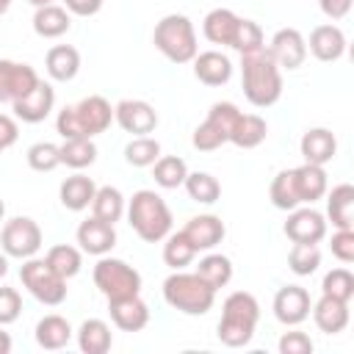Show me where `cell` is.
I'll use <instances>...</instances> for the list:
<instances>
[{"label":"cell","mask_w":354,"mask_h":354,"mask_svg":"<svg viewBox=\"0 0 354 354\" xmlns=\"http://www.w3.org/2000/svg\"><path fill=\"white\" fill-rule=\"evenodd\" d=\"M241 83L254 108H271L282 97V69L274 64L266 47L241 55Z\"/></svg>","instance_id":"cell-1"},{"label":"cell","mask_w":354,"mask_h":354,"mask_svg":"<svg viewBox=\"0 0 354 354\" xmlns=\"http://www.w3.org/2000/svg\"><path fill=\"white\" fill-rule=\"evenodd\" d=\"M113 122V108L105 97L91 94L75 105H66L55 116V130L61 138H94L105 133Z\"/></svg>","instance_id":"cell-2"},{"label":"cell","mask_w":354,"mask_h":354,"mask_svg":"<svg viewBox=\"0 0 354 354\" xmlns=\"http://www.w3.org/2000/svg\"><path fill=\"white\" fill-rule=\"evenodd\" d=\"M260 321V304L252 293L246 290H235L224 299L221 304V321H218V340L230 348H241L249 346L254 337Z\"/></svg>","instance_id":"cell-3"},{"label":"cell","mask_w":354,"mask_h":354,"mask_svg":"<svg viewBox=\"0 0 354 354\" xmlns=\"http://www.w3.org/2000/svg\"><path fill=\"white\" fill-rule=\"evenodd\" d=\"M124 213H127V221L136 230V235L147 243H158L171 232V221H174L171 210L163 202V196L149 188L136 191Z\"/></svg>","instance_id":"cell-4"},{"label":"cell","mask_w":354,"mask_h":354,"mask_svg":"<svg viewBox=\"0 0 354 354\" xmlns=\"http://www.w3.org/2000/svg\"><path fill=\"white\" fill-rule=\"evenodd\" d=\"M163 299L171 310H180L185 315H205L216 301V290L196 274H185L180 268L171 277H166Z\"/></svg>","instance_id":"cell-5"},{"label":"cell","mask_w":354,"mask_h":354,"mask_svg":"<svg viewBox=\"0 0 354 354\" xmlns=\"http://www.w3.org/2000/svg\"><path fill=\"white\" fill-rule=\"evenodd\" d=\"M155 47L171 61V64H188L199 53L196 47V30L194 22L185 14H166L152 33Z\"/></svg>","instance_id":"cell-6"},{"label":"cell","mask_w":354,"mask_h":354,"mask_svg":"<svg viewBox=\"0 0 354 354\" xmlns=\"http://www.w3.org/2000/svg\"><path fill=\"white\" fill-rule=\"evenodd\" d=\"M19 279L28 288V293L47 307H58L66 299V279L47 260L28 257L19 268Z\"/></svg>","instance_id":"cell-7"},{"label":"cell","mask_w":354,"mask_h":354,"mask_svg":"<svg viewBox=\"0 0 354 354\" xmlns=\"http://www.w3.org/2000/svg\"><path fill=\"white\" fill-rule=\"evenodd\" d=\"M94 285L105 299L136 296V293H141V274L130 263L102 254L94 266Z\"/></svg>","instance_id":"cell-8"},{"label":"cell","mask_w":354,"mask_h":354,"mask_svg":"<svg viewBox=\"0 0 354 354\" xmlns=\"http://www.w3.org/2000/svg\"><path fill=\"white\" fill-rule=\"evenodd\" d=\"M238 116H241V111H238L235 102H213L210 111H207V116H205V122L191 136L194 149L213 152V149L224 147L230 141V133H232Z\"/></svg>","instance_id":"cell-9"},{"label":"cell","mask_w":354,"mask_h":354,"mask_svg":"<svg viewBox=\"0 0 354 354\" xmlns=\"http://www.w3.org/2000/svg\"><path fill=\"white\" fill-rule=\"evenodd\" d=\"M0 246L8 257H17V260L36 257V252L41 249V227L30 216H14L3 224Z\"/></svg>","instance_id":"cell-10"},{"label":"cell","mask_w":354,"mask_h":354,"mask_svg":"<svg viewBox=\"0 0 354 354\" xmlns=\"http://www.w3.org/2000/svg\"><path fill=\"white\" fill-rule=\"evenodd\" d=\"M41 77L36 75L33 66L19 64V61H8L0 58V102L14 105L19 97H25Z\"/></svg>","instance_id":"cell-11"},{"label":"cell","mask_w":354,"mask_h":354,"mask_svg":"<svg viewBox=\"0 0 354 354\" xmlns=\"http://www.w3.org/2000/svg\"><path fill=\"white\" fill-rule=\"evenodd\" d=\"M266 50L279 69H299L307 58V41L296 28H279Z\"/></svg>","instance_id":"cell-12"},{"label":"cell","mask_w":354,"mask_h":354,"mask_svg":"<svg viewBox=\"0 0 354 354\" xmlns=\"http://www.w3.org/2000/svg\"><path fill=\"white\" fill-rule=\"evenodd\" d=\"M113 119L130 136H149L158 127V113L147 100H122L113 108Z\"/></svg>","instance_id":"cell-13"},{"label":"cell","mask_w":354,"mask_h":354,"mask_svg":"<svg viewBox=\"0 0 354 354\" xmlns=\"http://www.w3.org/2000/svg\"><path fill=\"white\" fill-rule=\"evenodd\" d=\"M285 235L293 243H321L326 238V218L315 207H293L285 221Z\"/></svg>","instance_id":"cell-14"},{"label":"cell","mask_w":354,"mask_h":354,"mask_svg":"<svg viewBox=\"0 0 354 354\" xmlns=\"http://www.w3.org/2000/svg\"><path fill=\"white\" fill-rule=\"evenodd\" d=\"M53 105H55V88H53L50 83L39 80V83H36L25 97H19L11 108H14V116H17L19 122H25V124H39V122H44V119L50 116Z\"/></svg>","instance_id":"cell-15"},{"label":"cell","mask_w":354,"mask_h":354,"mask_svg":"<svg viewBox=\"0 0 354 354\" xmlns=\"http://www.w3.org/2000/svg\"><path fill=\"white\" fill-rule=\"evenodd\" d=\"M310 307H313L310 293L301 285H285L274 296V315L285 326H299L301 321H307Z\"/></svg>","instance_id":"cell-16"},{"label":"cell","mask_w":354,"mask_h":354,"mask_svg":"<svg viewBox=\"0 0 354 354\" xmlns=\"http://www.w3.org/2000/svg\"><path fill=\"white\" fill-rule=\"evenodd\" d=\"M108 313H111L113 326L122 332H141L149 324V307L138 293L122 296V299H108Z\"/></svg>","instance_id":"cell-17"},{"label":"cell","mask_w":354,"mask_h":354,"mask_svg":"<svg viewBox=\"0 0 354 354\" xmlns=\"http://www.w3.org/2000/svg\"><path fill=\"white\" fill-rule=\"evenodd\" d=\"M183 232H185V238L194 243L196 252H210V249H216V246L224 241L227 227H224V221H221L218 216L202 213V216L188 218V224L183 227Z\"/></svg>","instance_id":"cell-18"},{"label":"cell","mask_w":354,"mask_h":354,"mask_svg":"<svg viewBox=\"0 0 354 354\" xmlns=\"http://www.w3.org/2000/svg\"><path fill=\"white\" fill-rule=\"evenodd\" d=\"M77 243H80V249L86 254L102 257V254H108L116 246V230H113V224L91 216V218L80 221V227H77Z\"/></svg>","instance_id":"cell-19"},{"label":"cell","mask_w":354,"mask_h":354,"mask_svg":"<svg viewBox=\"0 0 354 354\" xmlns=\"http://www.w3.org/2000/svg\"><path fill=\"white\" fill-rule=\"evenodd\" d=\"M301 158L304 163H315V166H326L335 155H337V138L332 130L326 127H310L304 136H301Z\"/></svg>","instance_id":"cell-20"},{"label":"cell","mask_w":354,"mask_h":354,"mask_svg":"<svg viewBox=\"0 0 354 354\" xmlns=\"http://www.w3.org/2000/svg\"><path fill=\"white\" fill-rule=\"evenodd\" d=\"M307 44L318 61L332 64V61H340L346 53V33L337 25H318V28H313Z\"/></svg>","instance_id":"cell-21"},{"label":"cell","mask_w":354,"mask_h":354,"mask_svg":"<svg viewBox=\"0 0 354 354\" xmlns=\"http://www.w3.org/2000/svg\"><path fill=\"white\" fill-rule=\"evenodd\" d=\"M194 75L205 86H224L232 77V61L218 50L196 53L194 55Z\"/></svg>","instance_id":"cell-22"},{"label":"cell","mask_w":354,"mask_h":354,"mask_svg":"<svg viewBox=\"0 0 354 354\" xmlns=\"http://www.w3.org/2000/svg\"><path fill=\"white\" fill-rule=\"evenodd\" d=\"M310 313H313L315 326L326 335H337L348 326V301H340V299L321 293V299L310 307Z\"/></svg>","instance_id":"cell-23"},{"label":"cell","mask_w":354,"mask_h":354,"mask_svg":"<svg viewBox=\"0 0 354 354\" xmlns=\"http://www.w3.org/2000/svg\"><path fill=\"white\" fill-rule=\"evenodd\" d=\"M326 216L337 230H354V185L340 183L326 194Z\"/></svg>","instance_id":"cell-24"},{"label":"cell","mask_w":354,"mask_h":354,"mask_svg":"<svg viewBox=\"0 0 354 354\" xmlns=\"http://www.w3.org/2000/svg\"><path fill=\"white\" fill-rule=\"evenodd\" d=\"M238 25H241V17H238L235 11H230V8H213V11L205 17V22H202V33H205V39L213 41V44H227V47H232V39H235V33H238Z\"/></svg>","instance_id":"cell-25"},{"label":"cell","mask_w":354,"mask_h":354,"mask_svg":"<svg viewBox=\"0 0 354 354\" xmlns=\"http://www.w3.org/2000/svg\"><path fill=\"white\" fill-rule=\"evenodd\" d=\"M44 66H47V75L58 83H69L75 80V75L80 72V53L72 47V44H55L47 50V58H44Z\"/></svg>","instance_id":"cell-26"},{"label":"cell","mask_w":354,"mask_h":354,"mask_svg":"<svg viewBox=\"0 0 354 354\" xmlns=\"http://www.w3.org/2000/svg\"><path fill=\"white\" fill-rule=\"evenodd\" d=\"M293 185H296V194H299V202L304 205H313L315 199H321L326 194V171L324 166H315V163H301L293 169Z\"/></svg>","instance_id":"cell-27"},{"label":"cell","mask_w":354,"mask_h":354,"mask_svg":"<svg viewBox=\"0 0 354 354\" xmlns=\"http://www.w3.org/2000/svg\"><path fill=\"white\" fill-rule=\"evenodd\" d=\"M94 194H97V185H94V180L86 177V174H72V177H66V180L61 183V188H58L61 205H64L66 210H72V213L86 210V207L91 205Z\"/></svg>","instance_id":"cell-28"},{"label":"cell","mask_w":354,"mask_h":354,"mask_svg":"<svg viewBox=\"0 0 354 354\" xmlns=\"http://www.w3.org/2000/svg\"><path fill=\"white\" fill-rule=\"evenodd\" d=\"M69 25H72L69 11L64 6H55V3L39 6L36 14H33V30L41 39H58V36H64L69 30Z\"/></svg>","instance_id":"cell-29"},{"label":"cell","mask_w":354,"mask_h":354,"mask_svg":"<svg viewBox=\"0 0 354 354\" xmlns=\"http://www.w3.org/2000/svg\"><path fill=\"white\" fill-rule=\"evenodd\" d=\"M266 133H268V124H266L263 116L241 113L235 127H232V133H230V141L235 147H241V149H254V147H260L266 141Z\"/></svg>","instance_id":"cell-30"},{"label":"cell","mask_w":354,"mask_h":354,"mask_svg":"<svg viewBox=\"0 0 354 354\" xmlns=\"http://www.w3.org/2000/svg\"><path fill=\"white\" fill-rule=\"evenodd\" d=\"M113 343V335H111V326L102 321V318H88L80 324L77 329V346L83 354H105Z\"/></svg>","instance_id":"cell-31"},{"label":"cell","mask_w":354,"mask_h":354,"mask_svg":"<svg viewBox=\"0 0 354 354\" xmlns=\"http://www.w3.org/2000/svg\"><path fill=\"white\" fill-rule=\"evenodd\" d=\"M69 340H72V326L64 315H44L36 324V343L41 348L55 351V348H64Z\"/></svg>","instance_id":"cell-32"},{"label":"cell","mask_w":354,"mask_h":354,"mask_svg":"<svg viewBox=\"0 0 354 354\" xmlns=\"http://www.w3.org/2000/svg\"><path fill=\"white\" fill-rule=\"evenodd\" d=\"M124 210H127V205H124V196L119 188H113V185L97 188V194L91 199V216H97L108 224H116L124 216Z\"/></svg>","instance_id":"cell-33"},{"label":"cell","mask_w":354,"mask_h":354,"mask_svg":"<svg viewBox=\"0 0 354 354\" xmlns=\"http://www.w3.org/2000/svg\"><path fill=\"white\" fill-rule=\"evenodd\" d=\"M194 274H196L199 279H205L213 290H218V288H224V285L232 279V260H230L227 254H218V252L205 254V257L199 260V266H196Z\"/></svg>","instance_id":"cell-34"},{"label":"cell","mask_w":354,"mask_h":354,"mask_svg":"<svg viewBox=\"0 0 354 354\" xmlns=\"http://www.w3.org/2000/svg\"><path fill=\"white\" fill-rule=\"evenodd\" d=\"M58 152H61V163L69 169H86L97 160V144L91 138H64Z\"/></svg>","instance_id":"cell-35"},{"label":"cell","mask_w":354,"mask_h":354,"mask_svg":"<svg viewBox=\"0 0 354 354\" xmlns=\"http://www.w3.org/2000/svg\"><path fill=\"white\" fill-rule=\"evenodd\" d=\"M163 241H166V243H163V263H166L169 268L180 271V268H185V266L194 263L196 249H194V243L185 238L183 230H180V232H169Z\"/></svg>","instance_id":"cell-36"},{"label":"cell","mask_w":354,"mask_h":354,"mask_svg":"<svg viewBox=\"0 0 354 354\" xmlns=\"http://www.w3.org/2000/svg\"><path fill=\"white\" fill-rule=\"evenodd\" d=\"M152 177L160 188H180L188 177V166L183 158L177 155H160L155 163H152Z\"/></svg>","instance_id":"cell-37"},{"label":"cell","mask_w":354,"mask_h":354,"mask_svg":"<svg viewBox=\"0 0 354 354\" xmlns=\"http://www.w3.org/2000/svg\"><path fill=\"white\" fill-rule=\"evenodd\" d=\"M183 185H185L188 196H191L194 202H199V205H213V202L221 196L218 180H216L213 174H207V171H188V177H185Z\"/></svg>","instance_id":"cell-38"},{"label":"cell","mask_w":354,"mask_h":354,"mask_svg":"<svg viewBox=\"0 0 354 354\" xmlns=\"http://www.w3.org/2000/svg\"><path fill=\"white\" fill-rule=\"evenodd\" d=\"M268 196H271V205L277 210H293L299 207V194H296V185H293V169H282L274 180H271V188H268Z\"/></svg>","instance_id":"cell-39"},{"label":"cell","mask_w":354,"mask_h":354,"mask_svg":"<svg viewBox=\"0 0 354 354\" xmlns=\"http://www.w3.org/2000/svg\"><path fill=\"white\" fill-rule=\"evenodd\" d=\"M288 266L296 277H310L321 266V249L318 243H293L288 254Z\"/></svg>","instance_id":"cell-40"},{"label":"cell","mask_w":354,"mask_h":354,"mask_svg":"<svg viewBox=\"0 0 354 354\" xmlns=\"http://www.w3.org/2000/svg\"><path fill=\"white\" fill-rule=\"evenodd\" d=\"M44 260H47L64 279H72V277L80 271V266H83V254H80V249H75V246H69V243L50 246V252H47Z\"/></svg>","instance_id":"cell-41"},{"label":"cell","mask_w":354,"mask_h":354,"mask_svg":"<svg viewBox=\"0 0 354 354\" xmlns=\"http://www.w3.org/2000/svg\"><path fill=\"white\" fill-rule=\"evenodd\" d=\"M158 158H160V144H158V138L136 136V138L124 147V160H127L130 166L144 169V166H152Z\"/></svg>","instance_id":"cell-42"},{"label":"cell","mask_w":354,"mask_h":354,"mask_svg":"<svg viewBox=\"0 0 354 354\" xmlns=\"http://www.w3.org/2000/svg\"><path fill=\"white\" fill-rule=\"evenodd\" d=\"M321 293L332 296V299H340V301H351V296H354V274L348 268H332L321 282Z\"/></svg>","instance_id":"cell-43"},{"label":"cell","mask_w":354,"mask_h":354,"mask_svg":"<svg viewBox=\"0 0 354 354\" xmlns=\"http://www.w3.org/2000/svg\"><path fill=\"white\" fill-rule=\"evenodd\" d=\"M28 166L33 171H53L55 166H61V152L55 144L50 141H39L28 149Z\"/></svg>","instance_id":"cell-44"},{"label":"cell","mask_w":354,"mask_h":354,"mask_svg":"<svg viewBox=\"0 0 354 354\" xmlns=\"http://www.w3.org/2000/svg\"><path fill=\"white\" fill-rule=\"evenodd\" d=\"M260 47H266V44H263V30H260V25H257L254 19H241L238 33H235V39H232V50H238L241 55H246V53H254V50H260Z\"/></svg>","instance_id":"cell-45"},{"label":"cell","mask_w":354,"mask_h":354,"mask_svg":"<svg viewBox=\"0 0 354 354\" xmlns=\"http://www.w3.org/2000/svg\"><path fill=\"white\" fill-rule=\"evenodd\" d=\"M22 313V296L14 288H0V326H8Z\"/></svg>","instance_id":"cell-46"},{"label":"cell","mask_w":354,"mask_h":354,"mask_svg":"<svg viewBox=\"0 0 354 354\" xmlns=\"http://www.w3.org/2000/svg\"><path fill=\"white\" fill-rule=\"evenodd\" d=\"M277 346H279V354H310V351H313L310 335H307V332H299V329L285 332Z\"/></svg>","instance_id":"cell-47"},{"label":"cell","mask_w":354,"mask_h":354,"mask_svg":"<svg viewBox=\"0 0 354 354\" xmlns=\"http://www.w3.org/2000/svg\"><path fill=\"white\" fill-rule=\"evenodd\" d=\"M329 246L340 263H354V230H337Z\"/></svg>","instance_id":"cell-48"},{"label":"cell","mask_w":354,"mask_h":354,"mask_svg":"<svg viewBox=\"0 0 354 354\" xmlns=\"http://www.w3.org/2000/svg\"><path fill=\"white\" fill-rule=\"evenodd\" d=\"M17 138H19V127H17V122H14L11 116L0 113V152H6L8 147H14Z\"/></svg>","instance_id":"cell-49"},{"label":"cell","mask_w":354,"mask_h":354,"mask_svg":"<svg viewBox=\"0 0 354 354\" xmlns=\"http://www.w3.org/2000/svg\"><path fill=\"white\" fill-rule=\"evenodd\" d=\"M66 11L69 14H77V17H94L100 8H102V0H64Z\"/></svg>","instance_id":"cell-50"},{"label":"cell","mask_w":354,"mask_h":354,"mask_svg":"<svg viewBox=\"0 0 354 354\" xmlns=\"http://www.w3.org/2000/svg\"><path fill=\"white\" fill-rule=\"evenodd\" d=\"M318 6L329 19H343L351 11V0H318Z\"/></svg>","instance_id":"cell-51"},{"label":"cell","mask_w":354,"mask_h":354,"mask_svg":"<svg viewBox=\"0 0 354 354\" xmlns=\"http://www.w3.org/2000/svg\"><path fill=\"white\" fill-rule=\"evenodd\" d=\"M11 351V335L0 329V354H8Z\"/></svg>","instance_id":"cell-52"},{"label":"cell","mask_w":354,"mask_h":354,"mask_svg":"<svg viewBox=\"0 0 354 354\" xmlns=\"http://www.w3.org/2000/svg\"><path fill=\"white\" fill-rule=\"evenodd\" d=\"M6 274H8V254L3 252V254H0V279H3Z\"/></svg>","instance_id":"cell-53"},{"label":"cell","mask_w":354,"mask_h":354,"mask_svg":"<svg viewBox=\"0 0 354 354\" xmlns=\"http://www.w3.org/2000/svg\"><path fill=\"white\" fill-rule=\"evenodd\" d=\"M28 3H30V6H36V8H39V6H50V3H53V0H28Z\"/></svg>","instance_id":"cell-54"},{"label":"cell","mask_w":354,"mask_h":354,"mask_svg":"<svg viewBox=\"0 0 354 354\" xmlns=\"http://www.w3.org/2000/svg\"><path fill=\"white\" fill-rule=\"evenodd\" d=\"M8 6H11V0H0V14H6V11H8Z\"/></svg>","instance_id":"cell-55"},{"label":"cell","mask_w":354,"mask_h":354,"mask_svg":"<svg viewBox=\"0 0 354 354\" xmlns=\"http://www.w3.org/2000/svg\"><path fill=\"white\" fill-rule=\"evenodd\" d=\"M3 216H6V202L0 199V221H3Z\"/></svg>","instance_id":"cell-56"}]
</instances>
